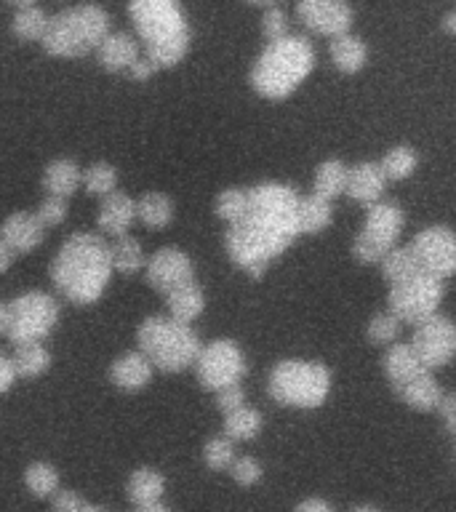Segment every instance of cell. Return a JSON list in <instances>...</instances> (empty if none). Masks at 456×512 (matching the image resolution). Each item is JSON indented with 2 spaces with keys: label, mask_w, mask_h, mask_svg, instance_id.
I'll list each match as a JSON object with an SVG mask.
<instances>
[{
  "label": "cell",
  "mask_w": 456,
  "mask_h": 512,
  "mask_svg": "<svg viewBox=\"0 0 456 512\" xmlns=\"http://www.w3.org/2000/svg\"><path fill=\"white\" fill-rule=\"evenodd\" d=\"M299 192L280 182L256 184L248 190V208L243 219L230 224L224 248L232 262L251 278L259 280L280 254L299 238L296 206Z\"/></svg>",
  "instance_id": "obj_1"
},
{
  "label": "cell",
  "mask_w": 456,
  "mask_h": 512,
  "mask_svg": "<svg viewBox=\"0 0 456 512\" xmlns=\"http://www.w3.org/2000/svg\"><path fill=\"white\" fill-rule=\"evenodd\" d=\"M110 278V243L94 232H75L51 262L56 291L72 304L99 302Z\"/></svg>",
  "instance_id": "obj_2"
},
{
  "label": "cell",
  "mask_w": 456,
  "mask_h": 512,
  "mask_svg": "<svg viewBox=\"0 0 456 512\" xmlns=\"http://www.w3.org/2000/svg\"><path fill=\"white\" fill-rule=\"evenodd\" d=\"M128 14L155 70H171L190 51V24L179 0H128Z\"/></svg>",
  "instance_id": "obj_3"
},
{
  "label": "cell",
  "mask_w": 456,
  "mask_h": 512,
  "mask_svg": "<svg viewBox=\"0 0 456 512\" xmlns=\"http://www.w3.org/2000/svg\"><path fill=\"white\" fill-rule=\"evenodd\" d=\"M315 67V48L302 35H286V38L267 43L254 70H251V86L264 99H286L302 86L307 75Z\"/></svg>",
  "instance_id": "obj_4"
},
{
  "label": "cell",
  "mask_w": 456,
  "mask_h": 512,
  "mask_svg": "<svg viewBox=\"0 0 456 512\" xmlns=\"http://www.w3.org/2000/svg\"><path fill=\"white\" fill-rule=\"evenodd\" d=\"M110 35V14L96 3L64 8L62 14L48 16V27L40 38L43 51L59 59H80L96 51Z\"/></svg>",
  "instance_id": "obj_5"
},
{
  "label": "cell",
  "mask_w": 456,
  "mask_h": 512,
  "mask_svg": "<svg viewBox=\"0 0 456 512\" xmlns=\"http://www.w3.org/2000/svg\"><path fill=\"white\" fill-rule=\"evenodd\" d=\"M136 342L152 368L166 371V374L190 368L200 352V336L195 334V328L174 318H163V315L144 318L136 331Z\"/></svg>",
  "instance_id": "obj_6"
},
{
  "label": "cell",
  "mask_w": 456,
  "mask_h": 512,
  "mask_svg": "<svg viewBox=\"0 0 456 512\" xmlns=\"http://www.w3.org/2000/svg\"><path fill=\"white\" fill-rule=\"evenodd\" d=\"M331 392V371L318 360H280L270 374V395L280 406L320 408Z\"/></svg>",
  "instance_id": "obj_7"
},
{
  "label": "cell",
  "mask_w": 456,
  "mask_h": 512,
  "mask_svg": "<svg viewBox=\"0 0 456 512\" xmlns=\"http://www.w3.org/2000/svg\"><path fill=\"white\" fill-rule=\"evenodd\" d=\"M59 320V304L46 291H27L16 296L6 307V328L3 334L19 347V344L43 342L54 331Z\"/></svg>",
  "instance_id": "obj_8"
},
{
  "label": "cell",
  "mask_w": 456,
  "mask_h": 512,
  "mask_svg": "<svg viewBox=\"0 0 456 512\" xmlns=\"http://www.w3.org/2000/svg\"><path fill=\"white\" fill-rule=\"evenodd\" d=\"M403 224H406V214L398 203H382V200L371 203L363 230L352 243V256L360 264H379L384 254L395 248L400 232H403Z\"/></svg>",
  "instance_id": "obj_9"
},
{
  "label": "cell",
  "mask_w": 456,
  "mask_h": 512,
  "mask_svg": "<svg viewBox=\"0 0 456 512\" xmlns=\"http://www.w3.org/2000/svg\"><path fill=\"white\" fill-rule=\"evenodd\" d=\"M443 294H446L443 280L435 278V275H427V272H419L416 278L403 280L398 286H390L387 304H390V312L400 323L419 326L422 320L438 312Z\"/></svg>",
  "instance_id": "obj_10"
},
{
  "label": "cell",
  "mask_w": 456,
  "mask_h": 512,
  "mask_svg": "<svg viewBox=\"0 0 456 512\" xmlns=\"http://www.w3.org/2000/svg\"><path fill=\"white\" fill-rule=\"evenodd\" d=\"M192 366H195L198 382L208 392L222 390L227 384H238L246 376L243 350L232 339H214L206 347H200L198 358H195Z\"/></svg>",
  "instance_id": "obj_11"
},
{
  "label": "cell",
  "mask_w": 456,
  "mask_h": 512,
  "mask_svg": "<svg viewBox=\"0 0 456 512\" xmlns=\"http://www.w3.org/2000/svg\"><path fill=\"white\" fill-rule=\"evenodd\" d=\"M408 344L414 347V352L422 360V366L427 371H435V368L448 366L454 360L456 328L446 315L435 312V315H430V318L416 326L414 339Z\"/></svg>",
  "instance_id": "obj_12"
},
{
  "label": "cell",
  "mask_w": 456,
  "mask_h": 512,
  "mask_svg": "<svg viewBox=\"0 0 456 512\" xmlns=\"http://www.w3.org/2000/svg\"><path fill=\"white\" fill-rule=\"evenodd\" d=\"M416 259L422 264V272L446 280L456 270V235L451 227L435 224L427 227L411 243Z\"/></svg>",
  "instance_id": "obj_13"
},
{
  "label": "cell",
  "mask_w": 456,
  "mask_h": 512,
  "mask_svg": "<svg viewBox=\"0 0 456 512\" xmlns=\"http://www.w3.org/2000/svg\"><path fill=\"white\" fill-rule=\"evenodd\" d=\"M296 16L307 30L323 38H336L342 32H350L352 19H355L352 8L344 0H299Z\"/></svg>",
  "instance_id": "obj_14"
},
{
  "label": "cell",
  "mask_w": 456,
  "mask_h": 512,
  "mask_svg": "<svg viewBox=\"0 0 456 512\" xmlns=\"http://www.w3.org/2000/svg\"><path fill=\"white\" fill-rule=\"evenodd\" d=\"M147 270V283L160 294H168L174 288L192 283L195 280V264L182 248L166 246L150 256V262H144Z\"/></svg>",
  "instance_id": "obj_15"
},
{
  "label": "cell",
  "mask_w": 456,
  "mask_h": 512,
  "mask_svg": "<svg viewBox=\"0 0 456 512\" xmlns=\"http://www.w3.org/2000/svg\"><path fill=\"white\" fill-rule=\"evenodd\" d=\"M43 238H46V227L30 211H14L6 222L0 224V240L14 254H27L32 248H38Z\"/></svg>",
  "instance_id": "obj_16"
},
{
  "label": "cell",
  "mask_w": 456,
  "mask_h": 512,
  "mask_svg": "<svg viewBox=\"0 0 456 512\" xmlns=\"http://www.w3.org/2000/svg\"><path fill=\"white\" fill-rule=\"evenodd\" d=\"M387 190V176L379 168V163H358V166L347 168V187L344 192L352 200H358L363 206H371L376 200H382Z\"/></svg>",
  "instance_id": "obj_17"
},
{
  "label": "cell",
  "mask_w": 456,
  "mask_h": 512,
  "mask_svg": "<svg viewBox=\"0 0 456 512\" xmlns=\"http://www.w3.org/2000/svg\"><path fill=\"white\" fill-rule=\"evenodd\" d=\"M136 219V203L134 198H128L126 192H110L104 195L102 206H99V230L104 235H112V238H120V235H128L131 224Z\"/></svg>",
  "instance_id": "obj_18"
},
{
  "label": "cell",
  "mask_w": 456,
  "mask_h": 512,
  "mask_svg": "<svg viewBox=\"0 0 456 512\" xmlns=\"http://www.w3.org/2000/svg\"><path fill=\"white\" fill-rule=\"evenodd\" d=\"M422 374H427V368L422 366V360L408 342L392 344L387 355H384V376H387V382L395 392H400L408 382H414L416 376Z\"/></svg>",
  "instance_id": "obj_19"
},
{
  "label": "cell",
  "mask_w": 456,
  "mask_h": 512,
  "mask_svg": "<svg viewBox=\"0 0 456 512\" xmlns=\"http://www.w3.org/2000/svg\"><path fill=\"white\" fill-rule=\"evenodd\" d=\"M152 374H155L152 363L144 358L142 352H136V350L120 355V358L110 366L112 384H115L118 390H126V392L144 390V387L152 382Z\"/></svg>",
  "instance_id": "obj_20"
},
{
  "label": "cell",
  "mask_w": 456,
  "mask_h": 512,
  "mask_svg": "<svg viewBox=\"0 0 456 512\" xmlns=\"http://www.w3.org/2000/svg\"><path fill=\"white\" fill-rule=\"evenodd\" d=\"M96 56L107 72H128V67L139 59V43L128 32H110L96 46Z\"/></svg>",
  "instance_id": "obj_21"
},
{
  "label": "cell",
  "mask_w": 456,
  "mask_h": 512,
  "mask_svg": "<svg viewBox=\"0 0 456 512\" xmlns=\"http://www.w3.org/2000/svg\"><path fill=\"white\" fill-rule=\"evenodd\" d=\"M331 62L336 64V70L344 72V75H355L366 67L368 62V48L366 43L352 35V32H342L331 38Z\"/></svg>",
  "instance_id": "obj_22"
},
{
  "label": "cell",
  "mask_w": 456,
  "mask_h": 512,
  "mask_svg": "<svg viewBox=\"0 0 456 512\" xmlns=\"http://www.w3.org/2000/svg\"><path fill=\"white\" fill-rule=\"evenodd\" d=\"M80 187V168L75 160L59 158L51 160L43 171V190L46 195H56V198L70 200Z\"/></svg>",
  "instance_id": "obj_23"
},
{
  "label": "cell",
  "mask_w": 456,
  "mask_h": 512,
  "mask_svg": "<svg viewBox=\"0 0 456 512\" xmlns=\"http://www.w3.org/2000/svg\"><path fill=\"white\" fill-rule=\"evenodd\" d=\"M398 395L403 398V403H406L408 408L427 414V411H438V403L443 400L446 392H443L438 379L432 376V371H427V374L416 376L414 382H408Z\"/></svg>",
  "instance_id": "obj_24"
},
{
  "label": "cell",
  "mask_w": 456,
  "mask_h": 512,
  "mask_svg": "<svg viewBox=\"0 0 456 512\" xmlns=\"http://www.w3.org/2000/svg\"><path fill=\"white\" fill-rule=\"evenodd\" d=\"M166 304L168 312H171V318L190 326L192 320L200 318V312L206 310V294H203L198 283L192 280V283H184V286L168 291Z\"/></svg>",
  "instance_id": "obj_25"
},
{
  "label": "cell",
  "mask_w": 456,
  "mask_h": 512,
  "mask_svg": "<svg viewBox=\"0 0 456 512\" xmlns=\"http://www.w3.org/2000/svg\"><path fill=\"white\" fill-rule=\"evenodd\" d=\"M334 219V208H331V200L318 198V195H307V198H299V206H296V227H299V235H318L331 224Z\"/></svg>",
  "instance_id": "obj_26"
},
{
  "label": "cell",
  "mask_w": 456,
  "mask_h": 512,
  "mask_svg": "<svg viewBox=\"0 0 456 512\" xmlns=\"http://www.w3.org/2000/svg\"><path fill=\"white\" fill-rule=\"evenodd\" d=\"M136 203V219L150 230H166L174 219V200L166 192H144Z\"/></svg>",
  "instance_id": "obj_27"
},
{
  "label": "cell",
  "mask_w": 456,
  "mask_h": 512,
  "mask_svg": "<svg viewBox=\"0 0 456 512\" xmlns=\"http://www.w3.org/2000/svg\"><path fill=\"white\" fill-rule=\"evenodd\" d=\"M128 499L136 504V507H144V504H155L160 502V496L166 491V480L158 470L152 467H139V470L131 472L128 478Z\"/></svg>",
  "instance_id": "obj_28"
},
{
  "label": "cell",
  "mask_w": 456,
  "mask_h": 512,
  "mask_svg": "<svg viewBox=\"0 0 456 512\" xmlns=\"http://www.w3.org/2000/svg\"><path fill=\"white\" fill-rule=\"evenodd\" d=\"M379 264H382V275L390 286H398L403 280L416 278V275L422 272V264H419V259H416L414 248L411 246L390 248Z\"/></svg>",
  "instance_id": "obj_29"
},
{
  "label": "cell",
  "mask_w": 456,
  "mask_h": 512,
  "mask_svg": "<svg viewBox=\"0 0 456 512\" xmlns=\"http://www.w3.org/2000/svg\"><path fill=\"white\" fill-rule=\"evenodd\" d=\"M264 427L262 414L251 406H240L230 414H224V438H230L232 443L240 440V443H246V440H254Z\"/></svg>",
  "instance_id": "obj_30"
},
{
  "label": "cell",
  "mask_w": 456,
  "mask_h": 512,
  "mask_svg": "<svg viewBox=\"0 0 456 512\" xmlns=\"http://www.w3.org/2000/svg\"><path fill=\"white\" fill-rule=\"evenodd\" d=\"M11 363H14L16 376H22V379H35V376L46 374L48 368H51V352L46 350V344L43 342L19 344Z\"/></svg>",
  "instance_id": "obj_31"
},
{
  "label": "cell",
  "mask_w": 456,
  "mask_h": 512,
  "mask_svg": "<svg viewBox=\"0 0 456 512\" xmlns=\"http://www.w3.org/2000/svg\"><path fill=\"white\" fill-rule=\"evenodd\" d=\"M110 264L112 270L120 272V275H136L144 267L142 243L131 235L115 238L110 246Z\"/></svg>",
  "instance_id": "obj_32"
},
{
  "label": "cell",
  "mask_w": 456,
  "mask_h": 512,
  "mask_svg": "<svg viewBox=\"0 0 456 512\" xmlns=\"http://www.w3.org/2000/svg\"><path fill=\"white\" fill-rule=\"evenodd\" d=\"M344 187H347V166H344L342 160H323L318 171H315V190H312V195L334 200L344 195Z\"/></svg>",
  "instance_id": "obj_33"
},
{
  "label": "cell",
  "mask_w": 456,
  "mask_h": 512,
  "mask_svg": "<svg viewBox=\"0 0 456 512\" xmlns=\"http://www.w3.org/2000/svg\"><path fill=\"white\" fill-rule=\"evenodd\" d=\"M80 184L86 187L88 195H96V198H104L110 192L118 190V168L112 163H91L86 171H80Z\"/></svg>",
  "instance_id": "obj_34"
},
{
  "label": "cell",
  "mask_w": 456,
  "mask_h": 512,
  "mask_svg": "<svg viewBox=\"0 0 456 512\" xmlns=\"http://www.w3.org/2000/svg\"><path fill=\"white\" fill-rule=\"evenodd\" d=\"M24 486L38 499H51L59 491V472L54 464L35 462L24 470Z\"/></svg>",
  "instance_id": "obj_35"
},
{
  "label": "cell",
  "mask_w": 456,
  "mask_h": 512,
  "mask_svg": "<svg viewBox=\"0 0 456 512\" xmlns=\"http://www.w3.org/2000/svg\"><path fill=\"white\" fill-rule=\"evenodd\" d=\"M46 27H48V14L38 6L19 8L14 16V24H11V30H14L16 38L27 40V43H40Z\"/></svg>",
  "instance_id": "obj_36"
},
{
  "label": "cell",
  "mask_w": 456,
  "mask_h": 512,
  "mask_svg": "<svg viewBox=\"0 0 456 512\" xmlns=\"http://www.w3.org/2000/svg\"><path fill=\"white\" fill-rule=\"evenodd\" d=\"M416 152L411 150V147H406V144H400V147H392V150H387V155H384L382 160H379V168L384 171V176H387V182H403V179H408V176L414 174L416 171Z\"/></svg>",
  "instance_id": "obj_37"
},
{
  "label": "cell",
  "mask_w": 456,
  "mask_h": 512,
  "mask_svg": "<svg viewBox=\"0 0 456 512\" xmlns=\"http://www.w3.org/2000/svg\"><path fill=\"white\" fill-rule=\"evenodd\" d=\"M248 208V190H240V187H227L216 195L214 211L219 219H224L227 224H235L243 219Z\"/></svg>",
  "instance_id": "obj_38"
},
{
  "label": "cell",
  "mask_w": 456,
  "mask_h": 512,
  "mask_svg": "<svg viewBox=\"0 0 456 512\" xmlns=\"http://www.w3.org/2000/svg\"><path fill=\"white\" fill-rule=\"evenodd\" d=\"M232 459H235V443L230 438H211L203 448V462L208 464V470L224 472L230 470Z\"/></svg>",
  "instance_id": "obj_39"
},
{
  "label": "cell",
  "mask_w": 456,
  "mask_h": 512,
  "mask_svg": "<svg viewBox=\"0 0 456 512\" xmlns=\"http://www.w3.org/2000/svg\"><path fill=\"white\" fill-rule=\"evenodd\" d=\"M398 334H400V320L395 318L390 310L374 315L366 328V336L371 344H392L395 339H398Z\"/></svg>",
  "instance_id": "obj_40"
},
{
  "label": "cell",
  "mask_w": 456,
  "mask_h": 512,
  "mask_svg": "<svg viewBox=\"0 0 456 512\" xmlns=\"http://www.w3.org/2000/svg\"><path fill=\"white\" fill-rule=\"evenodd\" d=\"M227 472H230L232 480L243 488L256 486V483L262 480V464L256 462L254 456H235Z\"/></svg>",
  "instance_id": "obj_41"
},
{
  "label": "cell",
  "mask_w": 456,
  "mask_h": 512,
  "mask_svg": "<svg viewBox=\"0 0 456 512\" xmlns=\"http://www.w3.org/2000/svg\"><path fill=\"white\" fill-rule=\"evenodd\" d=\"M259 30H262V38L267 40V43H275V40L286 38V35H288L286 11H283L280 6L267 8V11H264V16H262V27H259Z\"/></svg>",
  "instance_id": "obj_42"
},
{
  "label": "cell",
  "mask_w": 456,
  "mask_h": 512,
  "mask_svg": "<svg viewBox=\"0 0 456 512\" xmlns=\"http://www.w3.org/2000/svg\"><path fill=\"white\" fill-rule=\"evenodd\" d=\"M67 198H56V195H46L43 203L38 206L35 216H38V222L43 227H56V224H62L67 219Z\"/></svg>",
  "instance_id": "obj_43"
},
{
  "label": "cell",
  "mask_w": 456,
  "mask_h": 512,
  "mask_svg": "<svg viewBox=\"0 0 456 512\" xmlns=\"http://www.w3.org/2000/svg\"><path fill=\"white\" fill-rule=\"evenodd\" d=\"M216 408L222 411V414H230V411H235V408L246 406V390H243V384H227V387H222V390H216Z\"/></svg>",
  "instance_id": "obj_44"
},
{
  "label": "cell",
  "mask_w": 456,
  "mask_h": 512,
  "mask_svg": "<svg viewBox=\"0 0 456 512\" xmlns=\"http://www.w3.org/2000/svg\"><path fill=\"white\" fill-rule=\"evenodd\" d=\"M86 507L83 496L75 494V491H56L51 496V510L54 512H80Z\"/></svg>",
  "instance_id": "obj_45"
},
{
  "label": "cell",
  "mask_w": 456,
  "mask_h": 512,
  "mask_svg": "<svg viewBox=\"0 0 456 512\" xmlns=\"http://www.w3.org/2000/svg\"><path fill=\"white\" fill-rule=\"evenodd\" d=\"M438 411L443 414V424H446V430L454 435L456 432V395L446 392L443 400L438 403Z\"/></svg>",
  "instance_id": "obj_46"
},
{
  "label": "cell",
  "mask_w": 456,
  "mask_h": 512,
  "mask_svg": "<svg viewBox=\"0 0 456 512\" xmlns=\"http://www.w3.org/2000/svg\"><path fill=\"white\" fill-rule=\"evenodd\" d=\"M16 379H19V376H16L14 371V363H11V358H8L6 352H0V395L11 390Z\"/></svg>",
  "instance_id": "obj_47"
},
{
  "label": "cell",
  "mask_w": 456,
  "mask_h": 512,
  "mask_svg": "<svg viewBox=\"0 0 456 512\" xmlns=\"http://www.w3.org/2000/svg\"><path fill=\"white\" fill-rule=\"evenodd\" d=\"M155 72H158V70H155V67H152L147 59H136V62L128 67V75H131L134 80H150Z\"/></svg>",
  "instance_id": "obj_48"
},
{
  "label": "cell",
  "mask_w": 456,
  "mask_h": 512,
  "mask_svg": "<svg viewBox=\"0 0 456 512\" xmlns=\"http://www.w3.org/2000/svg\"><path fill=\"white\" fill-rule=\"evenodd\" d=\"M294 512H336L326 499H318V496H312V499H304L302 504H296Z\"/></svg>",
  "instance_id": "obj_49"
},
{
  "label": "cell",
  "mask_w": 456,
  "mask_h": 512,
  "mask_svg": "<svg viewBox=\"0 0 456 512\" xmlns=\"http://www.w3.org/2000/svg\"><path fill=\"white\" fill-rule=\"evenodd\" d=\"M14 262H16V254L6 246V243H3V240H0V275L11 270V267H14Z\"/></svg>",
  "instance_id": "obj_50"
},
{
  "label": "cell",
  "mask_w": 456,
  "mask_h": 512,
  "mask_svg": "<svg viewBox=\"0 0 456 512\" xmlns=\"http://www.w3.org/2000/svg\"><path fill=\"white\" fill-rule=\"evenodd\" d=\"M443 30L448 32V35H456V14L451 11V14H446V19H443Z\"/></svg>",
  "instance_id": "obj_51"
},
{
  "label": "cell",
  "mask_w": 456,
  "mask_h": 512,
  "mask_svg": "<svg viewBox=\"0 0 456 512\" xmlns=\"http://www.w3.org/2000/svg\"><path fill=\"white\" fill-rule=\"evenodd\" d=\"M136 512H171V510H168L166 504L155 502V504H144V507H136Z\"/></svg>",
  "instance_id": "obj_52"
},
{
  "label": "cell",
  "mask_w": 456,
  "mask_h": 512,
  "mask_svg": "<svg viewBox=\"0 0 456 512\" xmlns=\"http://www.w3.org/2000/svg\"><path fill=\"white\" fill-rule=\"evenodd\" d=\"M251 6H264V8H272V6H280V0H246Z\"/></svg>",
  "instance_id": "obj_53"
},
{
  "label": "cell",
  "mask_w": 456,
  "mask_h": 512,
  "mask_svg": "<svg viewBox=\"0 0 456 512\" xmlns=\"http://www.w3.org/2000/svg\"><path fill=\"white\" fill-rule=\"evenodd\" d=\"M6 3H11V6H16V8L35 6V0H6Z\"/></svg>",
  "instance_id": "obj_54"
},
{
  "label": "cell",
  "mask_w": 456,
  "mask_h": 512,
  "mask_svg": "<svg viewBox=\"0 0 456 512\" xmlns=\"http://www.w3.org/2000/svg\"><path fill=\"white\" fill-rule=\"evenodd\" d=\"M3 328H6V304L0 302V334H3Z\"/></svg>",
  "instance_id": "obj_55"
},
{
  "label": "cell",
  "mask_w": 456,
  "mask_h": 512,
  "mask_svg": "<svg viewBox=\"0 0 456 512\" xmlns=\"http://www.w3.org/2000/svg\"><path fill=\"white\" fill-rule=\"evenodd\" d=\"M80 512H107V510H104V507H94V504H86Z\"/></svg>",
  "instance_id": "obj_56"
},
{
  "label": "cell",
  "mask_w": 456,
  "mask_h": 512,
  "mask_svg": "<svg viewBox=\"0 0 456 512\" xmlns=\"http://www.w3.org/2000/svg\"><path fill=\"white\" fill-rule=\"evenodd\" d=\"M352 512H379V510H376V507H355Z\"/></svg>",
  "instance_id": "obj_57"
}]
</instances>
